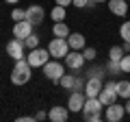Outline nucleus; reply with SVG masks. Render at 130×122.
I'll return each instance as SVG.
<instances>
[{"label":"nucleus","mask_w":130,"mask_h":122,"mask_svg":"<svg viewBox=\"0 0 130 122\" xmlns=\"http://www.w3.org/2000/svg\"><path fill=\"white\" fill-rule=\"evenodd\" d=\"M85 83H87L85 79L76 76V83H74V89H72V92H85Z\"/></svg>","instance_id":"nucleus-30"},{"label":"nucleus","mask_w":130,"mask_h":122,"mask_svg":"<svg viewBox=\"0 0 130 122\" xmlns=\"http://www.w3.org/2000/svg\"><path fill=\"white\" fill-rule=\"evenodd\" d=\"M43 18H46V11H43V7L39 5H30L26 9V20L32 24V26H39V24L43 22Z\"/></svg>","instance_id":"nucleus-9"},{"label":"nucleus","mask_w":130,"mask_h":122,"mask_svg":"<svg viewBox=\"0 0 130 122\" xmlns=\"http://www.w3.org/2000/svg\"><path fill=\"white\" fill-rule=\"evenodd\" d=\"M85 55H83V50H70L67 55H65V66L70 68V70H74V72H78V70H83V66H85Z\"/></svg>","instance_id":"nucleus-6"},{"label":"nucleus","mask_w":130,"mask_h":122,"mask_svg":"<svg viewBox=\"0 0 130 122\" xmlns=\"http://www.w3.org/2000/svg\"><path fill=\"white\" fill-rule=\"evenodd\" d=\"M124 55H126L124 46H111V50H108V59L111 61H121Z\"/></svg>","instance_id":"nucleus-21"},{"label":"nucleus","mask_w":130,"mask_h":122,"mask_svg":"<svg viewBox=\"0 0 130 122\" xmlns=\"http://www.w3.org/2000/svg\"><path fill=\"white\" fill-rule=\"evenodd\" d=\"M91 2H106V0H91Z\"/></svg>","instance_id":"nucleus-37"},{"label":"nucleus","mask_w":130,"mask_h":122,"mask_svg":"<svg viewBox=\"0 0 130 122\" xmlns=\"http://www.w3.org/2000/svg\"><path fill=\"white\" fill-rule=\"evenodd\" d=\"M124 107H126V113H130V98H126V105H124Z\"/></svg>","instance_id":"nucleus-35"},{"label":"nucleus","mask_w":130,"mask_h":122,"mask_svg":"<svg viewBox=\"0 0 130 122\" xmlns=\"http://www.w3.org/2000/svg\"><path fill=\"white\" fill-rule=\"evenodd\" d=\"M11 18H13L15 22H22V20H26V9H13V11H11Z\"/></svg>","instance_id":"nucleus-27"},{"label":"nucleus","mask_w":130,"mask_h":122,"mask_svg":"<svg viewBox=\"0 0 130 122\" xmlns=\"http://www.w3.org/2000/svg\"><path fill=\"white\" fill-rule=\"evenodd\" d=\"M30 76H32V66L26 61V57L24 59H18L13 70H11V83L13 85H26L30 81Z\"/></svg>","instance_id":"nucleus-1"},{"label":"nucleus","mask_w":130,"mask_h":122,"mask_svg":"<svg viewBox=\"0 0 130 122\" xmlns=\"http://www.w3.org/2000/svg\"><path fill=\"white\" fill-rule=\"evenodd\" d=\"M32 28H35V26H32V24L28 22V20L15 22V24H13V37H18V39H22V42H24V39H26L28 35L32 33Z\"/></svg>","instance_id":"nucleus-12"},{"label":"nucleus","mask_w":130,"mask_h":122,"mask_svg":"<svg viewBox=\"0 0 130 122\" xmlns=\"http://www.w3.org/2000/svg\"><path fill=\"white\" fill-rule=\"evenodd\" d=\"M24 50H26V46H24V42H22V39H18V37H13L9 44H7V55H9L11 59H15V61L26 57V55H24Z\"/></svg>","instance_id":"nucleus-8"},{"label":"nucleus","mask_w":130,"mask_h":122,"mask_svg":"<svg viewBox=\"0 0 130 122\" xmlns=\"http://www.w3.org/2000/svg\"><path fill=\"white\" fill-rule=\"evenodd\" d=\"M20 122H32L35 120V116H22V118H18Z\"/></svg>","instance_id":"nucleus-34"},{"label":"nucleus","mask_w":130,"mask_h":122,"mask_svg":"<svg viewBox=\"0 0 130 122\" xmlns=\"http://www.w3.org/2000/svg\"><path fill=\"white\" fill-rule=\"evenodd\" d=\"M128 2L126 0H108V11H111L113 15H117V18H126V13H128Z\"/></svg>","instance_id":"nucleus-13"},{"label":"nucleus","mask_w":130,"mask_h":122,"mask_svg":"<svg viewBox=\"0 0 130 122\" xmlns=\"http://www.w3.org/2000/svg\"><path fill=\"white\" fill-rule=\"evenodd\" d=\"M72 5H74V7H78V9H85V7H93L95 2H91V0H74Z\"/></svg>","instance_id":"nucleus-31"},{"label":"nucleus","mask_w":130,"mask_h":122,"mask_svg":"<svg viewBox=\"0 0 130 122\" xmlns=\"http://www.w3.org/2000/svg\"><path fill=\"white\" fill-rule=\"evenodd\" d=\"M72 31H70V26L65 22H54V26H52V35L54 37H67Z\"/></svg>","instance_id":"nucleus-17"},{"label":"nucleus","mask_w":130,"mask_h":122,"mask_svg":"<svg viewBox=\"0 0 130 122\" xmlns=\"http://www.w3.org/2000/svg\"><path fill=\"white\" fill-rule=\"evenodd\" d=\"M124 116H126L124 105L113 103V105H106V107H104V120H108V122H119Z\"/></svg>","instance_id":"nucleus-7"},{"label":"nucleus","mask_w":130,"mask_h":122,"mask_svg":"<svg viewBox=\"0 0 130 122\" xmlns=\"http://www.w3.org/2000/svg\"><path fill=\"white\" fill-rule=\"evenodd\" d=\"M87 79H91V76H95V79H104V74H106V68H102V66H91L87 72Z\"/></svg>","instance_id":"nucleus-20"},{"label":"nucleus","mask_w":130,"mask_h":122,"mask_svg":"<svg viewBox=\"0 0 130 122\" xmlns=\"http://www.w3.org/2000/svg\"><path fill=\"white\" fill-rule=\"evenodd\" d=\"M74 83H76V76L74 74H63L61 81H59V85L63 89H74Z\"/></svg>","instance_id":"nucleus-22"},{"label":"nucleus","mask_w":130,"mask_h":122,"mask_svg":"<svg viewBox=\"0 0 130 122\" xmlns=\"http://www.w3.org/2000/svg\"><path fill=\"white\" fill-rule=\"evenodd\" d=\"M41 70H43V74H46V79H48V81H52V83H59L61 76L65 74V66L61 63L59 59H50L46 66L41 68Z\"/></svg>","instance_id":"nucleus-3"},{"label":"nucleus","mask_w":130,"mask_h":122,"mask_svg":"<svg viewBox=\"0 0 130 122\" xmlns=\"http://www.w3.org/2000/svg\"><path fill=\"white\" fill-rule=\"evenodd\" d=\"M83 55H85V59H87V61H93L98 57V50H95V48H91V46H85L83 48Z\"/></svg>","instance_id":"nucleus-26"},{"label":"nucleus","mask_w":130,"mask_h":122,"mask_svg":"<svg viewBox=\"0 0 130 122\" xmlns=\"http://www.w3.org/2000/svg\"><path fill=\"white\" fill-rule=\"evenodd\" d=\"M98 98L102 100L104 107L115 103V100L119 98V96H117V81H108V83L102 87V92H100V96H98Z\"/></svg>","instance_id":"nucleus-5"},{"label":"nucleus","mask_w":130,"mask_h":122,"mask_svg":"<svg viewBox=\"0 0 130 122\" xmlns=\"http://www.w3.org/2000/svg\"><path fill=\"white\" fill-rule=\"evenodd\" d=\"M67 7H61V5H54L52 7V11H50V18L54 20V22H63L65 20V15H67Z\"/></svg>","instance_id":"nucleus-18"},{"label":"nucleus","mask_w":130,"mask_h":122,"mask_svg":"<svg viewBox=\"0 0 130 122\" xmlns=\"http://www.w3.org/2000/svg\"><path fill=\"white\" fill-rule=\"evenodd\" d=\"M106 72H108V74H121L119 61H111V59H108V63H106Z\"/></svg>","instance_id":"nucleus-25"},{"label":"nucleus","mask_w":130,"mask_h":122,"mask_svg":"<svg viewBox=\"0 0 130 122\" xmlns=\"http://www.w3.org/2000/svg\"><path fill=\"white\" fill-rule=\"evenodd\" d=\"M85 100H87L85 92H72V94H70V98H67V109H70V111H74V113L83 111Z\"/></svg>","instance_id":"nucleus-10"},{"label":"nucleus","mask_w":130,"mask_h":122,"mask_svg":"<svg viewBox=\"0 0 130 122\" xmlns=\"http://www.w3.org/2000/svg\"><path fill=\"white\" fill-rule=\"evenodd\" d=\"M119 68H121V72H130V55H124V57H121Z\"/></svg>","instance_id":"nucleus-28"},{"label":"nucleus","mask_w":130,"mask_h":122,"mask_svg":"<svg viewBox=\"0 0 130 122\" xmlns=\"http://www.w3.org/2000/svg\"><path fill=\"white\" fill-rule=\"evenodd\" d=\"M48 50H50L52 59H65V55H67L72 48H70V44H67V37H54L48 44Z\"/></svg>","instance_id":"nucleus-4"},{"label":"nucleus","mask_w":130,"mask_h":122,"mask_svg":"<svg viewBox=\"0 0 130 122\" xmlns=\"http://www.w3.org/2000/svg\"><path fill=\"white\" fill-rule=\"evenodd\" d=\"M104 109V105H102V100L98 98H87L85 100V107H83V116H89V113H98V111H102Z\"/></svg>","instance_id":"nucleus-15"},{"label":"nucleus","mask_w":130,"mask_h":122,"mask_svg":"<svg viewBox=\"0 0 130 122\" xmlns=\"http://www.w3.org/2000/svg\"><path fill=\"white\" fill-rule=\"evenodd\" d=\"M102 87H104L102 79L91 76V79H87V83H85V96H87V98H95V96H100Z\"/></svg>","instance_id":"nucleus-11"},{"label":"nucleus","mask_w":130,"mask_h":122,"mask_svg":"<svg viewBox=\"0 0 130 122\" xmlns=\"http://www.w3.org/2000/svg\"><path fill=\"white\" fill-rule=\"evenodd\" d=\"M46 118H48V113H46V111H41V109L35 113V120H46Z\"/></svg>","instance_id":"nucleus-32"},{"label":"nucleus","mask_w":130,"mask_h":122,"mask_svg":"<svg viewBox=\"0 0 130 122\" xmlns=\"http://www.w3.org/2000/svg\"><path fill=\"white\" fill-rule=\"evenodd\" d=\"M39 39H41V37H39L37 33H30L26 39H24V46H26L28 50H32V48H37V46H39Z\"/></svg>","instance_id":"nucleus-23"},{"label":"nucleus","mask_w":130,"mask_h":122,"mask_svg":"<svg viewBox=\"0 0 130 122\" xmlns=\"http://www.w3.org/2000/svg\"><path fill=\"white\" fill-rule=\"evenodd\" d=\"M83 118H85L87 122H100V120L104 118V113H102V111H98V113H89V116H83Z\"/></svg>","instance_id":"nucleus-29"},{"label":"nucleus","mask_w":130,"mask_h":122,"mask_svg":"<svg viewBox=\"0 0 130 122\" xmlns=\"http://www.w3.org/2000/svg\"><path fill=\"white\" fill-rule=\"evenodd\" d=\"M67 44H70L72 50H83V48L87 46L83 33H70V35H67Z\"/></svg>","instance_id":"nucleus-16"},{"label":"nucleus","mask_w":130,"mask_h":122,"mask_svg":"<svg viewBox=\"0 0 130 122\" xmlns=\"http://www.w3.org/2000/svg\"><path fill=\"white\" fill-rule=\"evenodd\" d=\"M5 2H7V5H18L20 0H5Z\"/></svg>","instance_id":"nucleus-36"},{"label":"nucleus","mask_w":130,"mask_h":122,"mask_svg":"<svg viewBox=\"0 0 130 122\" xmlns=\"http://www.w3.org/2000/svg\"><path fill=\"white\" fill-rule=\"evenodd\" d=\"M50 59H52V57H50V50H48V48H41V46L32 48V50L26 55V61L30 63L32 68H43Z\"/></svg>","instance_id":"nucleus-2"},{"label":"nucleus","mask_w":130,"mask_h":122,"mask_svg":"<svg viewBox=\"0 0 130 122\" xmlns=\"http://www.w3.org/2000/svg\"><path fill=\"white\" fill-rule=\"evenodd\" d=\"M117 96L130 98V81H117Z\"/></svg>","instance_id":"nucleus-19"},{"label":"nucleus","mask_w":130,"mask_h":122,"mask_svg":"<svg viewBox=\"0 0 130 122\" xmlns=\"http://www.w3.org/2000/svg\"><path fill=\"white\" fill-rule=\"evenodd\" d=\"M48 118H50L52 122H65L67 118H70V109L54 105V107H50V111H48Z\"/></svg>","instance_id":"nucleus-14"},{"label":"nucleus","mask_w":130,"mask_h":122,"mask_svg":"<svg viewBox=\"0 0 130 122\" xmlns=\"http://www.w3.org/2000/svg\"><path fill=\"white\" fill-rule=\"evenodd\" d=\"M54 2H56V5H61V7H70L74 0H54Z\"/></svg>","instance_id":"nucleus-33"},{"label":"nucleus","mask_w":130,"mask_h":122,"mask_svg":"<svg viewBox=\"0 0 130 122\" xmlns=\"http://www.w3.org/2000/svg\"><path fill=\"white\" fill-rule=\"evenodd\" d=\"M119 37L130 44V20H126V22L119 26Z\"/></svg>","instance_id":"nucleus-24"}]
</instances>
